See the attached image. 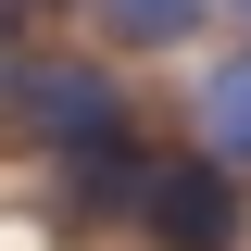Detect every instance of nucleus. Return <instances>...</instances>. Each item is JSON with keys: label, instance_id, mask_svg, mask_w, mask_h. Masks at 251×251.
I'll list each match as a JSON object with an SVG mask.
<instances>
[{"label": "nucleus", "instance_id": "obj_1", "mask_svg": "<svg viewBox=\"0 0 251 251\" xmlns=\"http://www.w3.org/2000/svg\"><path fill=\"white\" fill-rule=\"evenodd\" d=\"M13 113H25L63 163L100 151V138H126V88H113V63H75V50H25V63H13Z\"/></svg>", "mask_w": 251, "mask_h": 251}, {"label": "nucleus", "instance_id": "obj_2", "mask_svg": "<svg viewBox=\"0 0 251 251\" xmlns=\"http://www.w3.org/2000/svg\"><path fill=\"white\" fill-rule=\"evenodd\" d=\"M138 226L163 251H226L239 239V163H163V188H151Z\"/></svg>", "mask_w": 251, "mask_h": 251}, {"label": "nucleus", "instance_id": "obj_3", "mask_svg": "<svg viewBox=\"0 0 251 251\" xmlns=\"http://www.w3.org/2000/svg\"><path fill=\"white\" fill-rule=\"evenodd\" d=\"M201 151H214V163H251V50L201 75Z\"/></svg>", "mask_w": 251, "mask_h": 251}, {"label": "nucleus", "instance_id": "obj_4", "mask_svg": "<svg viewBox=\"0 0 251 251\" xmlns=\"http://www.w3.org/2000/svg\"><path fill=\"white\" fill-rule=\"evenodd\" d=\"M201 13H214V0H100V25H113L126 50H163V38H188Z\"/></svg>", "mask_w": 251, "mask_h": 251}, {"label": "nucleus", "instance_id": "obj_5", "mask_svg": "<svg viewBox=\"0 0 251 251\" xmlns=\"http://www.w3.org/2000/svg\"><path fill=\"white\" fill-rule=\"evenodd\" d=\"M13 13H50V0H13Z\"/></svg>", "mask_w": 251, "mask_h": 251}, {"label": "nucleus", "instance_id": "obj_6", "mask_svg": "<svg viewBox=\"0 0 251 251\" xmlns=\"http://www.w3.org/2000/svg\"><path fill=\"white\" fill-rule=\"evenodd\" d=\"M226 13H251V0H226Z\"/></svg>", "mask_w": 251, "mask_h": 251}]
</instances>
